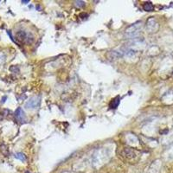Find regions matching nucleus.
<instances>
[{
    "label": "nucleus",
    "instance_id": "1",
    "mask_svg": "<svg viewBox=\"0 0 173 173\" xmlns=\"http://www.w3.org/2000/svg\"><path fill=\"white\" fill-rule=\"evenodd\" d=\"M142 28H143L142 22H136L135 23L129 26L127 29L126 30L125 35H126V37H128L130 39H136V37H138V36L141 32Z\"/></svg>",
    "mask_w": 173,
    "mask_h": 173
},
{
    "label": "nucleus",
    "instance_id": "2",
    "mask_svg": "<svg viewBox=\"0 0 173 173\" xmlns=\"http://www.w3.org/2000/svg\"><path fill=\"white\" fill-rule=\"evenodd\" d=\"M17 36L20 41L26 43H31L34 40L33 36L30 33H27L24 30H19V31H17Z\"/></svg>",
    "mask_w": 173,
    "mask_h": 173
},
{
    "label": "nucleus",
    "instance_id": "3",
    "mask_svg": "<svg viewBox=\"0 0 173 173\" xmlns=\"http://www.w3.org/2000/svg\"><path fill=\"white\" fill-rule=\"evenodd\" d=\"M41 102V98L39 96H34L30 98V100H28L25 103V107L27 109H36L39 107Z\"/></svg>",
    "mask_w": 173,
    "mask_h": 173
},
{
    "label": "nucleus",
    "instance_id": "4",
    "mask_svg": "<svg viewBox=\"0 0 173 173\" xmlns=\"http://www.w3.org/2000/svg\"><path fill=\"white\" fill-rule=\"evenodd\" d=\"M146 28H147L148 31L151 32V33L157 32V30H158V23L156 21V19L153 18V17L149 18L147 20V23H146Z\"/></svg>",
    "mask_w": 173,
    "mask_h": 173
},
{
    "label": "nucleus",
    "instance_id": "5",
    "mask_svg": "<svg viewBox=\"0 0 173 173\" xmlns=\"http://www.w3.org/2000/svg\"><path fill=\"white\" fill-rule=\"evenodd\" d=\"M15 117H16V119L20 122L25 121V119H26L25 113L21 107H18V108L16 110V112H15Z\"/></svg>",
    "mask_w": 173,
    "mask_h": 173
},
{
    "label": "nucleus",
    "instance_id": "6",
    "mask_svg": "<svg viewBox=\"0 0 173 173\" xmlns=\"http://www.w3.org/2000/svg\"><path fill=\"white\" fill-rule=\"evenodd\" d=\"M119 101H120L119 96H117V97H115L113 100H112V101H111V103H110V107H111L112 109L117 108L118 106H119Z\"/></svg>",
    "mask_w": 173,
    "mask_h": 173
},
{
    "label": "nucleus",
    "instance_id": "7",
    "mask_svg": "<svg viewBox=\"0 0 173 173\" xmlns=\"http://www.w3.org/2000/svg\"><path fill=\"white\" fill-rule=\"evenodd\" d=\"M143 9L145 11H152V10H154V5H153L151 2H146V3L144 4Z\"/></svg>",
    "mask_w": 173,
    "mask_h": 173
},
{
    "label": "nucleus",
    "instance_id": "8",
    "mask_svg": "<svg viewBox=\"0 0 173 173\" xmlns=\"http://www.w3.org/2000/svg\"><path fill=\"white\" fill-rule=\"evenodd\" d=\"M124 153H125V156L127 157H133L135 156L134 152H133L132 149H129V148H127V149L126 148V149H125V150H124Z\"/></svg>",
    "mask_w": 173,
    "mask_h": 173
},
{
    "label": "nucleus",
    "instance_id": "9",
    "mask_svg": "<svg viewBox=\"0 0 173 173\" xmlns=\"http://www.w3.org/2000/svg\"><path fill=\"white\" fill-rule=\"evenodd\" d=\"M15 157H16V158H17V159H19V160H21V161H23V162L26 160L25 155L23 154V153H22V152L16 153V154H15Z\"/></svg>",
    "mask_w": 173,
    "mask_h": 173
},
{
    "label": "nucleus",
    "instance_id": "10",
    "mask_svg": "<svg viewBox=\"0 0 173 173\" xmlns=\"http://www.w3.org/2000/svg\"><path fill=\"white\" fill-rule=\"evenodd\" d=\"M74 4H75L77 7L81 8V7H84L85 6V2L83 1H75L74 2Z\"/></svg>",
    "mask_w": 173,
    "mask_h": 173
},
{
    "label": "nucleus",
    "instance_id": "11",
    "mask_svg": "<svg viewBox=\"0 0 173 173\" xmlns=\"http://www.w3.org/2000/svg\"><path fill=\"white\" fill-rule=\"evenodd\" d=\"M10 70H11V71H13V70H15V71H17V72H18L19 71V69H18V68H17V67H11V68H10Z\"/></svg>",
    "mask_w": 173,
    "mask_h": 173
},
{
    "label": "nucleus",
    "instance_id": "12",
    "mask_svg": "<svg viewBox=\"0 0 173 173\" xmlns=\"http://www.w3.org/2000/svg\"><path fill=\"white\" fill-rule=\"evenodd\" d=\"M29 0H23V1H22V3H23V4H27V3H29Z\"/></svg>",
    "mask_w": 173,
    "mask_h": 173
},
{
    "label": "nucleus",
    "instance_id": "13",
    "mask_svg": "<svg viewBox=\"0 0 173 173\" xmlns=\"http://www.w3.org/2000/svg\"><path fill=\"white\" fill-rule=\"evenodd\" d=\"M5 99H6V96H4V97L3 98V99H2V103H4V102L5 101V100H4Z\"/></svg>",
    "mask_w": 173,
    "mask_h": 173
}]
</instances>
